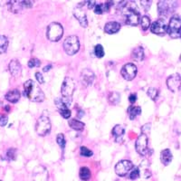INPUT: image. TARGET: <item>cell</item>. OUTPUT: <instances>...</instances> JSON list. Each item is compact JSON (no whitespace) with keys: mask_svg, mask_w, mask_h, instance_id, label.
Wrapping results in <instances>:
<instances>
[{"mask_svg":"<svg viewBox=\"0 0 181 181\" xmlns=\"http://www.w3.org/2000/svg\"><path fill=\"white\" fill-rule=\"evenodd\" d=\"M24 93L29 100L35 102H41L45 100V94L43 91L33 80H28L24 83Z\"/></svg>","mask_w":181,"mask_h":181,"instance_id":"obj_1","label":"cell"},{"mask_svg":"<svg viewBox=\"0 0 181 181\" xmlns=\"http://www.w3.org/2000/svg\"><path fill=\"white\" fill-rule=\"evenodd\" d=\"M75 90V83L72 78L66 77L64 81L63 84H62V88H61V92H62V97L61 99L63 100L64 103L67 106H70L71 102H72V96L73 93Z\"/></svg>","mask_w":181,"mask_h":181,"instance_id":"obj_2","label":"cell"},{"mask_svg":"<svg viewBox=\"0 0 181 181\" xmlns=\"http://www.w3.org/2000/svg\"><path fill=\"white\" fill-rule=\"evenodd\" d=\"M63 34H64V28L58 23H52L47 27L46 31L47 38L52 42L59 41L62 38V36H63Z\"/></svg>","mask_w":181,"mask_h":181,"instance_id":"obj_3","label":"cell"},{"mask_svg":"<svg viewBox=\"0 0 181 181\" xmlns=\"http://www.w3.org/2000/svg\"><path fill=\"white\" fill-rule=\"evenodd\" d=\"M167 31L171 38L181 37V18L178 16H172Z\"/></svg>","mask_w":181,"mask_h":181,"instance_id":"obj_4","label":"cell"},{"mask_svg":"<svg viewBox=\"0 0 181 181\" xmlns=\"http://www.w3.org/2000/svg\"><path fill=\"white\" fill-rule=\"evenodd\" d=\"M64 49L67 54H75L80 49V43L78 37L76 35H71L67 37L64 42Z\"/></svg>","mask_w":181,"mask_h":181,"instance_id":"obj_5","label":"cell"},{"mask_svg":"<svg viewBox=\"0 0 181 181\" xmlns=\"http://www.w3.org/2000/svg\"><path fill=\"white\" fill-rule=\"evenodd\" d=\"M51 121L47 116H41L36 121L35 129L36 132L40 136H45L47 135L50 130H51Z\"/></svg>","mask_w":181,"mask_h":181,"instance_id":"obj_6","label":"cell"},{"mask_svg":"<svg viewBox=\"0 0 181 181\" xmlns=\"http://www.w3.org/2000/svg\"><path fill=\"white\" fill-rule=\"evenodd\" d=\"M178 7L176 1H159L158 3V12L159 16H167L175 11Z\"/></svg>","mask_w":181,"mask_h":181,"instance_id":"obj_7","label":"cell"},{"mask_svg":"<svg viewBox=\"0 0 181 181\" xmlns=\"http://www.w3.org/2000/svg\"><path fill=\"white\" fill-rule=\"evenodd\" d=\"M134 167L132 161L129 160H121L115 166V172L118 176L125 177L127 174L130 172Z\"/></svg>","mask_w":181,"mask_h":181,"instance_id":"obj_8","label":"cell"},{"mask_svg":"<svg viewBox=\"0 0 181 181\" xmlns=\"http://www.w3.org/2000/svg\"><path fill=\"white\" fill-rule=\"evenodd\" d=\"M148 137L145 133H141L138 139L136 140L135 143V148H136V150L140 155L141 156H145L148 153Z\"/></svg>","mask_w":181,"mask_h":181,"instance_id":"obj_9","label":"cell"},{"mask_svg":"<svg viewBox=\"0 0 181 181\" xmlns=\"http://www.w3.org/2000/svg\"><path fill=\"white\" fill-rule=\"evenodd\" d=\"M167 85L171 92H178L181 89V76L178 73H174L167 80Z\"/></svg>","mask_w":181,"mask_h":181,"instance_id":"obj_10","label":"cell"},{"mask_svg":"<svg viewBox=\"0 0 181 181\" xmlns=\"http://www.w3.org/2000/svg\"><path fill=\"white\" fill-rule=\"evenodd\" d=\"M121 75L127 81L133 80L137 75V67L134 64H126L121 69Z\"/></svg>","mask_w":181,"mask_h":181,"instance_id":"obj_11","label":"cell"},{"mask_svg":"<svg viewBox=\"0 0 181 181\" xmlns=\"http://www.w3.org/2000/svg\"><path fill=\"white\" fill-rule=\"evenodd\" d=\"M126 23L129 26H138L140 21V13L136 10L135 7H130L128 8V12L126 15Z\"/></svg>","mask_w":181,"mask_h":181,"instance_id":"obj_12","label":"cell"},{"mask_svg":"<svg viewBox=\"0 0 181 181\" xmlns=\"http://www.w3.org/2000/svg\"><path fill=\"white\" fill-rule=\"evenodd\" d=\"M151 32L156 34V35H164L167 30V26L165 23V21L163 19H159L157 21H155L152 26L150 27Z\"/></svg>","mask_w":181,"mask_h":181,"instance_id":"obj_13","label":"cell"},{"mask_svg":"<svg viewBox=\"0 0 181 181\" xmlns=\"http://www.w3.org/2000/svg\"><path fill=\"white\" fill-rule=\"evenodd\" d=\"M81 80H82L83 83H84V85L89 86L93 83L94 73L90 69H83L82 71V73H81Z\"/></svg>","mask_w":181,"mask_h":181,"instance_id":"obj_14","label":"cell"},{"mask_svg":"<svg viewBox=\"0 0 181 181\" xmlns=\"http://www.w3.org/2000/svg\"><path fill=\"white\" fill-rule=\"evenodd\" d=\"M73 14H74V16H75L76 19L79 21L81 26L83 27H87V26H88V21H87L85 12L81 7H77L75 10H74Z\"/></svg>","mask_w":181,"mask_h":181,"instance_id":"obj_15","label":"cell"},{"mask_svg":"<svg viewBox=\"0 0 181 181\" xmlns=\"http://www.w3.org/2000/svg\"><path fill=\"white\" fill-rule=\"evenodd\" d=\"M8 68H9V72H10V73H11L14 77H17V76H19V75H20L21 71H22V67H21L20 63H19V62H18L17 60H16V59L12 60V61L10 62V63H9Z\"/></svg>","mask_w":181,"mask_h":181,"instance_id":"obj_16","label":"cell"},{"mask_svg":"<svg viewBox=\"0 0 181 181\" xmlns=\"http://www.w3.org/2000/svg\"><path fill=\"white\" fill-rule=\"evenodd\" d=\"M121 29V24H119L116 21H112V22H109L105 24L104 26V31L107 34H116L118 33Z\"/></svg>","mask_w":181,"mask_h":181,"instance_id":"obj_17","label":"cell"},{"mask_svg":"<svg viewBox=\"0 0 181 181\" xmlns=\"http://www.w3.org/2000/svg\"><path fill=\"white\" fill-rule=\"evenodd\" d=\"M124 133H125V129L121 125H116L112 129V134L115 136V140L119 143H121L123 141Z\"/></svg>","mask_w":181,"mask_h":181,"instance_id":"obj_18","label":"cell"},{"mask_svg":"<svg viewBox=\"0 0 181 181\" xmlns=\"http://www.w3.org/2000/svg\"><path fill=\"white\" fill-rule=\"evenodd\" d=\"M172 158H173L172 157V153H171V151L168 148L164 149V150H162L161 153H160L161 162H162V164L165 165V166H167L168 164L170 163V162L172 161Z\"/></svg>","mask_w":181,"mask_h":181,"instance_id":"obj_19","label":"cell"},{"mask_svg":"<svg viewBox=\"0 0 181 181\" xmlns=\"http://www.w3.org/2000/svg\"><path fill=\"white\" fill-rule=\"evenodd\" d=\"M20 96H21V94H20L19 91L18 90H12L5 94V99L12 103H16V102H17L18 101H19Z\"/></svg>","mask_w":181,"mask_h":181,"instance_id":"obj_20","label":"cell"},{"mask_svg":"<svg viewBox=\"0 0 181 181\" xmlns=\"http://www.w3.org/2000/svg\"><path fill=\"white\" fill-rule=\"evenodd\" d=\"M7 7H8L9 11L13 12V13H15V14L19 13V12L24 8L21 1H10V2H7Z\"/></svg>","mask_w":181,"mask_h":181,"instance_id":"obj_21","label":"cell"},{"mask_svg":"<svg viewBox=\"0 0 181 181\" xmlns=\"http://www.w3.org/2000/svg\"><path fill=\"white\" fill-rule=\"evenodd\" d=\"M144 51H143V48L139 46L133 50L132 52V58L137 61V62H140L144 59Z\"/></svg>","mask_w":181,"mask_h":181,"instance_id":"obj_22","label":"cell"},{"mask_svg":"<svg viewBox=\"0 0 181 181\" xmlns=\"http://www.w3.org/2000/svg\"><path fill=\"white\" fill-rule=\"evenodd\" d=\"M128 113L129 116L130 120H134V119L141 113V109L140 107H134V106H129L128 109Z\"/></svg>","mask_w":181,"mask_h":181,"instance_id":"obj_23","label":"cell"},{"mask_svg":"<svg viewBox=\"0 0 181 181\" xmlns=\"http://www.w3.org/2000/svg\"><path fill=\"white\" fill-rule=\"evenodd\" d=\"M69 126L73 129H75V130H82L84 128V124L80 121L76 119H73L69 121Z\"/></svg>","mask_w":181,"mask_h":181,"instance_id":"obj_24","label":"cell"},{"mask_svg":"<svg viewBox=\"0 0 181 181\" xmlns=\"http://www.w3.org/2000/svg\"><path fill=\"white\" fill-rule=\"evenodd\" d=\"M8 47V39L7 36L0 35V54H5Z\"/></svg>","mask_w":181,"mask_h":181,"instance_id":"obj_25","label":"cell"},{"mask_svg":"<svg viewBox=\"0 0 181 181\" xmlns=\"http://www.w3.org/2000/svg\"><path fill=\"white\" fill-rule=\"evenodd\" d=\"M80 178L83 181H87V180H89L91 178V171L88 167H81V169H80Z\"/></svg>","mask_w":181,"mask_h":181,"instance_id":"obj_26","label":"cell"},{"mask_svg":"<svg viewBox=\"0 0 181 181\" xmlns=\"http://www.w3.org/2000/svg\"><path fill=\"white\" fill-rule=\"evenodd\" d=\"M108 100H109V102L110 104L112 105H116L118 104L119 102H120L121 101V96H120V93H118V92H110V94H109V97H108Z\"/></svg>","mask_w":181,"mask_h":181,"instance_id":"obj_27","label":"cell"},{"mask_svg":"<svg viewBox=\"0 0 181 181\" xmlns=\"http://www.w3.org/2000/svg\"><path fill=\"white\" fill-rule=\"evenodd\" d=\"M140 26H141V28L146 31L149 28V26H150V19H149V17L148 16H143L141 18H140Z\"/></svg>","mask_w":181,"mask_h":181,"instance_id":"obj_28","label":"cell"},{"mask_svg":"<svg viewBox=\"0 0 181 181\" xmlns=\"http://www.w3.org/2000/svg\"><path fill=\"white\" fill-rule=\"evenodd\" d=\"M148 93V95L150 97L153 101H156L159 96V91L158 89H156V88H153V87H151V88H149L147 92Z\"/></svg>","mask_w":181,"mask_h":181,"instance_id":"obj_29","label":"cell"},{"mask_svg":"<svg viewBox=\"0 0 181 181\" xmlns=\"http://www.w3.org/2000/svg\"><path fill=\"white\" fill-rule=\"evenodd\" d=\"M129 178L132 179V180H135L137 179L139 177H140V169L138 167H134L132 170H130L129 172Z\"/></svg>","mask_w":181,"mask_h":181,"instance_id":"obj_30","label":"cell"},{"mask_svg":"<svg viewBox=\"0 0 181 181\" xmlns=\"http://www.w3.org/2000/svg\"><path fill=\"white\" fill-rule=\"evenodd\" d=\"M94 53L98 58H102L104 56V49L101 45H97L94 48Z\"/></svg>","mask_w":181,"mask_h":181,"instance_id":"obj_31","label":"cell"},{"mask_svg":"<svg viewBox=\"0 0 181 181\" xmlns=\"http://www.w3.org/2000/svg\"><path fill=\"white\" fill-rule=\"evenodd\" d=\"M56 140H57V143H58L59 146H60L62 148H64L66 141H65V138H64V134H62V133L58 134Z\"/></svg>","mask_w":181,"mask_h":181,"instance_id":"obj_32","label":"cell"},{"mask_svg":"<svg viewBox=\"0 0 181 181\" xmlns=\"http://www.w3.org/2000/svg\"><path fill=\"white\" fill-rule=\"evenodd\" d=\"M41 64L40 60H38L37 58H32L29 62H28V66L30 68H34V67H39Z\"/></svg>","mask_w":181,"mask_h":181,"instance_id":"obj_33","label":"cell"},{"mask_svg":"<svg viewBox=\"0 0 181 181\" xmlns=\"http://www.w3.org/2000/svg\"><path fill=\"white\" fill-rule=\"evenodd\" d=\"M81 155L83 156V157H92V151L90 150L89 148H87L86 147H81Z\"/></svg>","mask_w":181,"mask_h":181,"instance_id":"obj_34","label":"cell"},{"mask_svg":"<svg viewBox=\"0 0 181 181\" xmlns=\"http://www.w3.org/2000/svg\"><path fill=\"white\" fill-rule=\"evenodd\" d=\"M7 158L11 160H16V148H9L7 152Z\"/></svg>","mask_w":181,"mask_h":181,"instance_id":"obj_35","label":"cell"},{"mask_svg":"<svg viewBox=\"0 0 181 181\" xmlns=\"http://www.w3.org/2000/svg\"><path fill=\"white\" fill-rule=\"evenodd\" d=\"M59 111H60V114L63 116V118H64V119H69L71 117V110L68 108L60 110Z\"/></svg>","mask_w":181,"mask_h":181,"instance_id":"obj_36","label":"cell"},{"mask_svg":"<svg viewBox=\"0 0 181 181\" xmlns=\"http://www.w3.org/2000/svg\"><path fill=\"white\" fill-rule=\"evenodd\" d=\"M94 13L97 15H102L103 13V5L102 4H97L94 7Z\"/></svg>","mask_w":181,"mask_h":181,"instance_id":"obj_37","label":"cell"},{"mask_svg":"<svg viewBox=\"0 0 181 181\" xmlns=\"http://www.w3.org/2000/svg\"><path fill=\"white\" fill-rule=\"evenodd\" d=\"M7 121H8V118L7 116H0V126L1 127L5 126L7 123Z\"/></svg>","mask_w":181,"mask_h":181,"instance_id":"obj_38","label":"cell"},{"mask_svg":"<svg viewBox=\"0 0 181 181\" xmlns=\"http://www.w3.org/2000/svg\"><path fill=\"white\" fill-rule=\"evenodd\" d=\"M112 5H113V2H111V1H109V2H106L105 4H102V5H103V12L104 11L105 12L109 11Z\"/></svg>","mask_w":181,"mask_h":181,"instance_id":"obj_39","label":"cell"},{"mask_svg":"<svg viewBox=\"0 0 181 181\" xmlns=\"http://www.w3.org/2000/svg\"><path fill=\"white\" fill-rule=\"evenodd\" d=\"M35 78H36L37 82H38L39 83H43V82H45V81H43V74H42L41 73H39V72H37V73H35Z\"/></svg>","mask_w":181,"mask_h":181,"instance_id":"obj_40","label":"cell"},{"mask_svg":"<svg viewBox=\"0 0 181 181\" xmlns=\"http://www.w3.org/2000/svg\"><path fill=\"white\" fill-rule=\"evenodd\" d=\"M23 7H26V8H31L33 5V3L31 1H28V0H26V1H21Z\"/></svg>","mask_w":181,"mask_h":181,"instance_id":"obj_41","label":"cell"},{"mask_svg":"<svg viewBox=\"0 0 181 181\" xmlns=\"http://www.w3.org/2000/svg\"><path fill=\"white\" fill-rule=\"evenodd\" d=\"M150 5H151V1H141V5H143V7H144L146 11L149 9Z\"/></svg>","mask_w":181,"mask_h":181,"instance_id":"obj_42","label":"cell"},{"mask_svg":"<svg viewBox=\"0 0 181 181\" xmlns=\"http://www.w3.org/2000/svg\"><path fill=\"white\" fill-rule=\"evenodd\" d=\"M129 101L130 103H134L137 101V94L136 93H132L129 97Z\"/></svg>","mask_w":181,"mask_h":181,"instance_id":"obj_43","label":"cell"},{"mask_svg":"<svg viewBox=\"0 0 181 181\" xmlns=\"http://www.w3.org/2000/svg\"><path fill=\"white\" fill-rule=\"evenodd\" d=\"M86 4L88 5V8L91 9V8H94V7L97 5L96 2L94 1H89V2H86Z\"/></svg>","mask_w":181,"mask_h":181,"instance_id":"obj_44","label":"cell"},{"mask_svg":"<svg viewBox=\"0 0 181 181\" xmlns=\"http://www.w3.org/2000/svg\"><path fill=\"white\" fill-rule=\"evenodd\" d=\"M51 68H52V64H49L48 66H45V68H43V72H48L50 69H51Z\"/></svg>","mask_w":181,"mask_h":181,"instance_id":"obj_45","label":"cell"},{"mask_svg":"<svg viewBox=\"0 0 181 181\" xmlns=\"http://www.w3.org/2000/svg\"><path fill=\"white\" fill-rule=\"evenodd\" d=\"M5 110H7V111H9V106H5Z\"/></svg>","mask_w":181,"mask_h":181,"instance_id":"obj_46","label":"cell"},{"mask_svg":"<svg viewBox=\"0 0 181 181\" xmlns=\"http://www.w3.org/2000/svg\"><path fill=\"white\" fill-rule=\"evenodd\" d=\"M0 5H1V2H0Z\"/></svg>","mask_w":181,"mask_h":181,"instance_id":"obj_47","label":"cell"},{"mask_svg":"<svg viewBox=\"0 0 181 181\" xmlns=\"http://www.w3.org/2000/svg\"><path fill=\"white\" fill-rule=\"evenodd\" d=\"M180 60H181V55H180Z\"/></svg>","mask_w":181,"mask_h":181,"instance_id":"obj_48","label":"cell"},{"mask_svg":"<svg viewBox=\"0 0 181 181\" xmlns=\"http://www.w3.org/2000/svg\"><path fill=\"white\" fill-rule=\"evenodd\" d=\"M0 181H1V180H0Z\"/></svg>","mask_w":181,"mask_h":181,"instance_id":"obj_49","label":"cell"}]
</instances>
